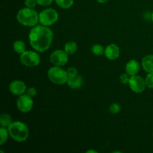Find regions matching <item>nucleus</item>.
<instances>
[{
	"mask_svg": "<svg viewBox=\"0 0 153 153\" xmlns=\"http://www.w3.org/2000/svg\"><path fill=\"white\" fill-rule=\"evenodd\" d=\"M54 33L49 27L39 24L31 28L28 40L31 48L38 52H45L51 47Z\"/></svg>",
	"mask_w": 153,
	"mask_h": 153,
	"instance_id": "1",
	"label": "nucleus"
},
{
	"mask_svg": "<svg viewBox=\"0 0 153 153\" xmlns=\"http://www.w3.org/2000/svg\"><path fill=\"white\" fill-rule=\"evenodd\" d=\"M16 19L18 23L25 27H32L38 25L39 13L34 8L24 7L16 13Z\"/></svg>",
	"mask_w": 153,
	"mask_h": 153,
	"instance_id": "2",
	"label": "nucleus"
},
{
	"mask_svg": "<svg viewBox=\"0 0 153 153\" xmlns=\"http://www.w3.org/2000/svg\"><path fill=\"white\" fill-rule=\"evenodd\" d=\"M7 130L10 137L17 143H23L29 137V128L22 121H13V123L7 127Z\"/></svg>",
	"mask_w": 153,
	"mask_h": 153,
	"instance_id": "3",
	"label": "nucleus"
},
{
	"mask_svg": "<svg viewBox=\"0 0 153 153\" xmlns=\"http://www.w3.org/2000/svg\"><path fill=\"white\" fill-rule=\"evenodd\" d=\"M48 79L52 83L57 85H63L67 83L68 76L67 70H64L62 67L52 66L47 71Z\"/></svg>",
	"mask_w": 153,
	"mask_h": 153,
	"instance_id": "4",
	"label": "nucleus"
},
{
	"mask_svg": "<svg viewBox=\"0 0 153 153\" xmlns=\"http://www.w3.org/2000/svg\"><path fill=\"white\" fill-rule=\"evenodd\" d=\"M59 19V13L52 7L43 9L39 13V23L45 26L50 27L55 25Z\"/></svg>",
	"mask_w": 153,
	"mask_h": 153,
	"instance_id": "5",
	"label": "nucleus"
},
{
	"mask_svg": "<svg viewBox=\"0 0 153 153\" xmlns=\"http://www.w3.org/2000/svg\"><path fill=\"white\" fill-rule=\"evenodd\" d=\"M19 61L22 65L28 67L38 66L41 61V58L38 52L35 50H25L19 55Z\"/></svg>",
	"mask_w": 153,
	"mask_h": 153,
	"instance_id": "6",
	"label": "nucleus"
},
{
	"mask_svg": "<svg viewBox=\"0 0 153 153\" xmlns=\"http://www.w3.org/2000/svg\"><path fill=\"white\" fill-rule=\"evenodd\" d=\"M16 105L21 113H29L34 107V100L29 95L24 94L18 97L16 101Z\"/></svg>",
	"mask_w": 153,
	"mask_h": 153,
	"instance_id": "7",
	"label": "nucleus"
},
{
	"mask_svg": "<svg viewBox=\"0 0 153 153\" xmlns=\"http://www.w3.org/2000/svg\"><path fill=\"white\" fill-rule=\"evenodd\" d=\"M69 56L64 49H55L49 55V61L52 65L64 67L68 62Z\"/></svg>",
	"mask_w": 153,
	"mask_h": 153,
	"instance_id": "8",
	"label": "nucleus"
},
{
	"mask_svg": "<svg viewBox=\"0 0 153 153\" xmlns=\"http://www.w3.org/2000/svg\"><path fill=\"white\" fill-rule=\"evenodd\" d=\"M128 85L131 91L135 94H141L147 88L145 79L138 75L131 76Z\"/></svg>",
	"mask_w": 153,
	"mask_h": 153,
	"instance_id": "9",
	"label": "nucleus"
},
{
	"mask_svg": "<svg viewBox=\"0 0 153 153\" xmlns=\"http://www.w3.org/2000/svg\"><path fill=\"white\" fill-rule=\"evenodd\" d=\"M27 88H28L25 82L22 80H19V79H15V80L10 82L8 86V89L10 94L14 96H17V97L25 94Z\"/></svg>",
	"mask_w": 153,
	"mask_h": 153,
	"instance_id": "10",
	"label": "nucleus"
},
{
	"mask_svg": "<svg viewBox=\"0 0 153 153\" xmlns=\"http://www.w3.org/2000/svg\"><path fill=\"white\" fill-rule=\"evenodd\" d=\"M104 55L109 61H115L120 55V49L116 43H110L105 48Z\"/></svg>",
	"mask_w": 153,
	"mask_h": 153,
	"instance_id": "11",
	"label": "nucleus"
},
{
	"mask_svg": "<svg viewBox=\"0 0 153 153\" xmlns=\"http://www.w3.org/2000/svg\"><path fill=\"white\" fill-rule=\"evenodd\" d=\"M140 70V64L137 60L131 59L126 63L125 67V72L130 76L137 75Z\"/></svg>",
	"mask_w": 153,
	"mask_h": 153,
	"instance_id": "12",
	"label": "nucleus"
},
{
	"mask_svg": "<svg viewBox=\"0 0 153 153\" xmlns=\"http://www.w3.org/2000/svg\"><path fill=\"white\" fill-rule=\"evenodd\" d=\"M84 84V79L81 75L78 74L74 77L69 78L67 85L70 88L73 90L80 89Z\"/></svg>",
	"mask_w": 153,
	"mask_h": 153,
	"instance_id": "13",
	"label": "nucleus"
},
{
	"mask_svg": "<svg viewBox=\"0 0 153 153\" xmlns=\"http://www.w3.org/2000/svg\"><path fill=\"white\" fill-rule=\"evenodd\" d=\"M141 67L146 73H153V55H147L141 61Z\"/></svg>",
	"mask_w": 153,
	"mask_h": 153,
	"instance_id": "14",
	"label": "nucleus"
},
{
	"mask_svg": "<svg viewBox=\"0 0 153 153\" xmlns=\"http://www.w3.org/2000/svg\"><path fill=\"white\" fill-rule=\"evenodd\" d=\"M13 49L16 54L21 55L26 50L25 43L22 40H16L13 43Z\"/></svg>",
	"mask_w": 153,
	"mask_h": 153,
	"instance_id": "15",
	"label": "nucleus"
},
{
	"mask_svg": "<svg viewBox=\"0 0 153 153\" xmlns=\"http://www.w3.org/2000/svg\"><path fill=\"white\" fill-rule=\"evenodd\" d=\"M64 49L69 55H73L77 52L78 45L75 41H68L64 44Z\"/></svg>",
	"mask_w": 153,
	"mask_h": 153,
	"instance_id": "16",
	"label": "nucleus"
},
{
	"mask_svg": "<svg viewBox=\"0 0 153 153\" xmlns=\"http://www.w3.org/2000/svg\"><path fill=\"white\" fill-rule=\"evenodd\" d=\"M13 123L11 116L7 113H1L0 115V127L7 128Z\"/></svg>",
	"mask_w": 153,
	"mask_h": 153,
	"instance_id": "17",
	"label": "nucleus"
},
{
	"mask_svg": "<svg viewBox=\"0 0 153 153\" xmlns=\"http://www.w3.org/2000/svg\"><path fill=\"white\" fill-rule=\"evenodd\" d=\"M91 52L95 56H102L105 53V47L100 43L94 44L91 47Z\"/></svg>",
	"mask_w": 153,
	"mask_h": 153,
	"instance_id": "18",
	"label": "nucleus"
},
{
	"mask_svg": "<svg viewBox=\"0 0 153 153\" xmlns=\"http://www.w3.org/2000/svg\"><path fill=\"white\" fill-rule=\"evenodd\" d=\"M55 2L60 8L70 9L74 4V0H55Z\"/></svg>",
	"mask_w": 153,
	"mask_h": 153,
	"instance_id": "19",
	"label": "nucleus"
},
{
	"mask_svg": "<svg viewBox=\"0 0 153 153\" xmlns=\"http://www.w3.org/2000/svg\"><path fill=\"white\" fill-rule=\"evenodd\" d=\"M9 137H10V134H9L7 128L0 127V145L1 146H3L4 143H7Z\"/></svg>",
	"mask_w": 153,
	"mask_h": 153,
	"instance_id": "20",
	"label": "nucleus"
},
{
	"mask_svg": "<svg viewBox=\"0 0 153 153\" xmlns=\"http://www.w3.org/2000/svg\"><path fill=\"white\" fill-rule=\"evenodd\" d=\"M109 112L112 114H117L118 113H120L121 111V105L119 103L114 102L111 103L109 106Z\"/></svg>",
	"mask_w": 153,
	"mask_h": 153,
	"instance_id": "21",
	"label": "nucleus"
},
{
	"mask_svg": "<svg viewBox=\"0 0 153 153\" xmlns=\"http://www.w3.org/2000/svg\"><path fill=\"white\" fill-rule=\"evenodd\" d=\"M146 87L149 89H153V73H147L145 77Z\"/></svg>",
	"mask_w": 153,
	"mask_h": 153,
	"instance_id": "22",
	"label": "nucleus"
},
{
	"mask_svg": "<svg viewBox=\"0 0 153 153\" xmlns=\"http://www.w3.org/2000/svg\"><path fill=\"white\" fill-rule=\"evenodd\" d=\"M67 76H68V79L69 78L74 77V76H77L79 74V73H78V69L75 67H70L69 68H67Z\"/></svg>",
	"mask_w": 153,
	"mask_h": 153,
	"instance_id": "23",
	"label": "nucleus"
},
{
	"mask_svg": "<svg viewBox=\"0 0 153 153\" xmlns=\"http://www.w3.org/2000/svg\"><path fill=\"white\" fill-rule=\"evenodd\" d=\"M130 78H131V76L125 72V73H122V74L120 76V81L121 83L123 84V85H128V82H129Z\"/></svg>",
	"mask_w": 153,
	"mask_h": 153,
	"instance_id": "24",
	"label": "nucleus"
},
{
	"mask_svg": "<svg viewBox=\"0 0 153 153\" xmlns=\"http://www.w3.org/2000/svg\"><path fill=\"white\" fill-rule=\"evenodd\" d=\"M55 0H37V4L43 7H48L53 3Z\"/></svg>",
	"mask_w": 153,
	"mask_h": 153,
	"instance_id": "25",
	"label": "nucleus"
},
{
	"mask_svg": "<svg viewBox=\"0 0 153 153\" xmlns=\"http://www.w3.org/2000/svg\"><path fill=\"white\" fill-rule=\"evenodd\" d=\"M25 6L30 8H34L37 5V0H25L24 1Z\"/></svg>",
	"mask_w": 153,
	"mask_h": 153,
	"instance_id": "26",
	"label": "nucleus"
},
{
	"mask_svg": "<svg viewBox=\"0 0 153 153\" xmlns=\"http://www.w3.org/2000/svg\"><path fill=\"white\" fill-rule=\"evenodd\" d=\"M25 94H27L28 95H29L30 97H31L32 98H34V97H36V96H37V91L35 88H34V87H30V88H27V91H26V93H25Z\"/></svg>",
	"mask_w": 153,
	"mask_h": 153,
	"instance_id": "27",
	"label": "nucleus"
},
{
	"mask_svg": "<svg viewBox=\"0 0 153 153\" xmlns=\"http://www.w3.org/2000/svg\"><path fill=\"white\" fill-rule=\"evenodd\" d=\"M97 2L100 3V4H105V3L108 2L110 0H97Z\"/></svg>",
	"mask_w": 153,
	"mask_h": 153,
	"instance_id": "28",
	"label": "nucleus"
},
{
	"mask_svg": "<svg viewBox=\"0 0 153 153\" xmlns=\"http://www.w3.org/2000/svg\"><path fill=\"white\" fill-rule=\"evenodd\" d=\"M97 150H93V149H90V150H88L86 152V153H97Z\"/></svg>",
	"mask_w": 153,
	"mask_h": 153,
	"instance_id": "29",
	"label": "nucleus"
},
{
	"mask_svg": "<svg viewBox=\"0 0 153 153\" xmlns=\"http://www.w3.org/2000/svg\"><path fill=\"white\" fill-rule=\"evenodd\" d=\"M151 20H152V22H153V11L152 13H151Z\"/></svg>",
	"mask_w": 153,
	"mask_h": 153,
	"instance_id": "30",
	"label": "nucleus"
},
{
	"mask_svg": "<svg viewBox=\"0 0 153 153\" xmlns=\"http://www.w3.org/2000/svg\"><path fill=\"white\" fill-rule=\"evenodd\" d=\"M152 137H153V134H152Z\"/></svg>",
	"mask_w": 153,
	"mask_h": 153,
	"instance_id": "31",
	"label": "nucleus"
}]
</instances>
